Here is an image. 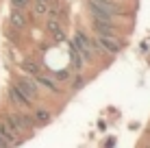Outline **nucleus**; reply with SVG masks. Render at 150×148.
<instances>
[{
  "instance_id": "13",
  "label": "nucleus",
  "mask_w": 150,
  "mask_h": 148,
  "mask_svg": "<svg viewBox=\"0 0 150 148\" xmlns=\"http://www.w3.org/2000/svg\"><path fill=\"white\" fill-rule=\"evenodd\" d=\"M30 2H33V13H35V15L44 18V15L48 13V4H50V0H30Z\"/></svg>"
},
{
  "instance_id": "6",
  "label": "nucleus",
  "mask_w": 150,
  "mask_h": 148,
  "mask_svg": "<svg viewBox=\"0 0 150 148\" xmlns=\"http://www.w3.org/2000/svg\"><path fill=\"white\" fill-rule=\"evenodd\" d=\"M7 96H9V100H11V105H13V107H18V109H33V107H35L33 100H30L28 96H24L22 91L15 87V85H11V87H9Z\"/></svg>"
},
{
  "instance_id": "12",
  "label": "nucleus",
  "mask_w": 150,
  "mask_h": 148,
  "mask_svg": "<svg viewBox=\"0 0 150 148\" xmlns=\"http://www.w3.org/2000/svg\"><path fill=\"white\" fill-rule=\"evenodd\" d=\"M18 118H20V122H22L24 131H33V129H37V122H35V118H33L30 113H26V111H18Z\"/></svg>"
},
{
  "instance_id": "4",
  "label": "nucleus",
  "mask_w": 150,
  "mask_h": 148,
  "mask_svg": "<svg viewBox=\"0 0 150 148\" xmlns=\"http://www.w3.org/2000/svg\"><path fill=\"white\" fill-rule=\"evenodd\" d=\"M91 28L96 35H109V37H120V28L117 22L111 20H102V18H91Z\"/></svg>"
},
{
  "instance_id": "1",
  "label": "nucleus",
  "mask_w": 150,
  "mask_h": 148,
  "mask_svg": "<svg viewBox=\"0 0 150 148\" xmlns=\"http://www.w3.org/2000/svg\"><path fill=\"white\" fill-rule=\"evenodd\" d=\"M72 44H74V48L81 52V57L85 59V63H89V61H94L96 57H100V50H98L94 37H89V33H85L83 28H76L74 30Z\"/></svg>"
},
{
  "instance_id": "5",
  "label": "nucleus",
  "mask_w": 150,
  "mask_h": 148,
  "mask_svg": "<svg viewBox=\"0 0 150 148\" xmlns=\"http://www.w3.org/2000/svg\"><path fill=\"white\" fill-rule=\"evenodd\" d=\"M33 79H35V83L39 85V89H46L48 94H63V89H61L59 81H54L50 74H44V72H39V74H35Z\"/></svg>"
},
{
  "instance_id": "14",
  "label": "nucleus",
  "mask_w": 150,
  "mask_h": 148,
  "mask_svg": "<svg viewBox=\"0 0 150 148\" xmlns=\"http://www.w3.org/2000/svg\"><path fill=\"white\" fill-rule=\"evenodd\" d=\"M87 83V79H85V76H83V72H76V74H72V91H79L81 87H83V85H85Z\"/></svg>"
},
{
  "instance_id": "2",
  "label": "nucleus",
  "mask_w": 150,
  "mask_h": 148,
  "mask_svg": "<svg viewBox=\"0 0 150 148\" xmlns=\"http://www.w3.org/2000/svg\"><path fill=\"white\" fill-rule=\"evenodd\" d=\"M94 42L98 46V50H100V55H107V57H115L124 48L120 37H109V35H96Z\"/></svg>"
},
{
  "instance_id": "3",
  "label": "nucleus",
  "mask_w": 150,
  "mask_h": 148,
  "mask_svg": "<svg viewBox=\"0 0 150 148\" xmlns=\"http://www.w3.org/2000/svg\"><path fill=\"white\" fill-rule=\"evenodd\" d=\"M15 87H18L20 91H22L24 96H28L30 100H37L39 96H41V89H39V85L35 83V79L33 76H28V74H22V76H18V79H15Z\"/></svg>"
},
{
  "instance_id": "11",
  "label": "nucleus",
  "mask_w": 150,
  "mask_h": 148,
  "mask_svg": "<svg viewBox=\"0 0 150 148\" xmlns=\"http://www.w3.org/2000/svg\"><path fill=\"white\" fill-rule=\"evenodd\" d=\"M20 68H22V72H26L28 76H35V74L44 72V70L39 68V63H37V61H30V59H24L22 63H20Z\"/></svg>"
},
{
  "instance_id": "8",
  "label": "nucleus",
  "mask_w": 150,
  "mask_h": 148,
  "mask_svg": "<svg viewBox=\"0 0 150 148\" xmlns=\"http://www.w3.org/2000/svg\"><path fill=\"white\" fill-rule=\"evenodd\" d=\"M9 22H11V26L15 30H24L28 26V15L26 11H20V9H13L11 15H9Z\"/></svg>"
},
{
  "instance_id": "15",
  "label": "nucleus",
  "mask_w": 150,
  "mask_h": 148,
  "mask_svg": "<svg viewBox=\"0 0 150 148\" xmlns=\"http://www.w3.org/2000/svg\"><path fill=\"white\" fill-rule=\"evenodd\" d=\"M30 4V0H11V7L13 9H20V11H26Z\"/></svg>"
},
{
  "instance_id": "10",
  "label": "nucleus",
  "mask_w": 150,
  "mask_h": 148,
  "mask_svg": "<svg viewBox=\"0 0 150 148\" xmlns=\"http://www.w3.org/2000/svg\"><path fill=\"white\" fill-rule=\"evenodd\" d=\"M30 115L35 118L37 126L48 124V122L52 120V113H50V109H46V107H33V109H30Z\"/></svg>"
},
{
  "instance_id": "16",
  "label": "nucleus",
  "mask_w": 150,
  "mask_h": 148,
  "mask_svg": "<svg viewBox=\"0 0 150 148\" xmlns=\"http://www.w3.org/2000/svg\"><path fill=\"white\" fill-rule=\"evenodd\" d=\"M146 148H150V146H146Z\"/></svg>"
},
{
  "instance_id": "7",
  "label": "nucleus",
  "mask_w": 150,
  "mask_h": 148,
  "mask_svg": "<svg viewBox=\"0 0 150 148\" xmlns=\"http://www.w3.org/2000/svg\"><path fill=\"white\" fill-rule=\"evenodd\" d=\"M2 122H4V126L9 129V133H13L18 137H20V133H24V126H22V122H20V118H18V111H15V113H4Z\"/></svg>"
},
{
  "instance_id": "9",
  "label": "nucleus",
  "mask_w": 150,
  "mask_h": 148,
  "mask_svg": "<svg viewBox=\"0 0 150 148\" xmlns=\"http://www.w3.org/2000/svg\"><path fill=\"white\" fill-rule=\"evenodd\" d=\"M68 50H70V65H72V72H83V68H85V59L81 57V52L74 48V44H68Z\"/></svg>"
}]
</instances>
